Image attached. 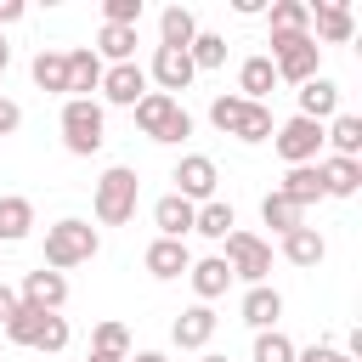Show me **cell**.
I'll use <instances>...</instances> for the list:
<instances>
[{
	"label": "cell",
	"mask_w": 362,
	"mask_h": 362,
	"mask_svg": "<svg viewBox=\"0 0 362 362\" xmlns=\"http://www.w3.org/2000/svg\"><path fill=\"white\" fill-rule=\"evenodd\" d=\"M102 141H107V113H102V102H96V96H68V102H62V147H68L74 158H90V153H102Z\"/></svg>",
	"instance_id": "cell-1"
},
{
	"label": "cell",
	"mask_w": 362,
	"mask_h": 362,
	"mask_svg": "<svg viewBox=\"0 0 362 362\" xmlns=\"http://www.w3.org/2000/svg\"><path fill=\"white\" fill-rule=\"evenodd\" d=\"M96 249H102V238H96V226H90V221L62 215L57 226H45V266H51V272L85 266V260H96Z\"/></svg>",
	"instance_id": "cell-2"
},
{
	"label": "cell",
	"mask_w": 362,
	"mask_h": 362,
	"mask_svg": "<svg viewBox=\"0 0 362 362\" xmlns=\"http://www.w3.org/2000/svg\"><path fill=\"white\" fill-rule=\"evenodd\" d=\"M136 198H141L136 170H130V164H113V170H102L90 209H96V221H102V226H124V221L136 215Z\"/></svg>",
	"instance_id": "cell-3"
},
{
	"label": "cell",
	"mask_w": 362,
	"mask_h": 362,
	"mask_svg": "<svg viewBox=\"0 0 362 362\" xmlns=\"http://www.w3.org/2000/svg\"><path fill=\"white\" fill-rule=\"evenodd\" d=\"M272 68H277V79L305 85V79H317V68H322V45H317L311 34H272Z\"/></svg>",
	"instance_id": "cell-4"
},
{
	"label": "cell",
	"mask_w": 362,
	"mask_h": 362,
	"mask_svg": "<svg viewBox=\"0 0 362 362\" xmlns=\"http://www.w3.org/2000/svg\"><path fill=\"white\" fill-rule=\"evenodd\" d=\"M221 260H226V272H232V277H243V283L255 288V283H266V272H272V243H266L260 232L232 226V232H226V255H221Z\"/></svg>",
	"instance_id": "cell-5"
},
{
	"label": "cell",
	"mask_w": 362,
	"mask_h": 362,
	"mask_svg": "<svg viewBox=\"0 0 362 362\" xmlns=\"http://www.w3.org/2000/svg\"><path fill=\"white\" fill-rule=\"evenodd\" d=\"M272 141H277V153H283V164L294 170V164H317V153H322V124H311V119H283L277 130H272Z\"/></svg>",
	"instance_id": "cell-6"
},
{
	"label": "cell",
	"mask_w": 362,
	"mask_h": 362,
	"mask_svg": "<svg viewBox=\"0 0 362 362\" xmlns=\"http://www.w3.org/2000/svg\"><path fill=\"white\" fill-rule=\"evenodd\" d=\"M175 198H187V204H209L215 198V181H221V170H215V158L209 153H187L181 164H175Z\"/></svg>",
	"instance_id": "cell-7"
},
{
	"label": "cell",
	"mask_w": 362,
	"mask_h": 362,
	"mask_svg": "<svg viewBox=\"0 0 362 362\" xmlns=\"http://www.w3.org/2000/svg\"><path fill=\"white\" fill-rule=\"evenodd\" d=\"M102 102H113V107H136L141 96H147V68L141 62H113V68H102Z\"/></svg>",
	"instance_id": "cell-8"
},
{
	"label": "cell",
	"mask_w": 362,
	"mask_h": 362,
	"mask_svg": "<svg viewBox=\"0 0 362 362\" xmlns=\"http://www.w3.org/2000/svg\"><path fill=\"white\" fill-rule=\"evenodd\" d=\"M192 74H198V68H192V57H187V51H170V45H158V51H153V62H147V79H153L164 96L187 90V85H192Z\"/></svg>",
	"instance_id": "cell-9"
},
{
	"label": "cell",
	"mask_w": 362,
	"mask_h": 362,
	"mask_svg": "<svg viewBox=\"0 0 362 362\" xmlns=\"http://www.w3.org/2000/svg\"><path fill=\"white\" fill-rule=\"evenodd\" d=\"M17 300H23V305H34V311H62V300H68V277H62V272H51V266H40V272H28V277H23Z\"/></svg>",
	"instance_id": "cell-10"
},
{
	"label": "cell",
	"mask_w": 362,
	"mask_h": 362,
	"mask_svg": "<svg viewBox=\"0 0 362 362\" xmlns=\"http://www.w3.org/2000/svg\"><path fill=\"white\" fill-rule=\"evenodd\" d=\"M215 328H221V317H215V305H187L175 322H170V339L181 345V351H204L209 339H215Z\"/></svg>",
	"instance_id": "cell-11"
},
{
	"label": "cell",
	"mask_w": 362,
	"mask_h": 362,
	"mask_svg": "<svg viewBox=\"0 0 362 362\" xmlns=\"http://www.w3.org/2000/svg\"><path fill=\"white\" fill-rule=\"evenodd\" d=\"M356 34V17H351V6H339V0H322V6H311V40L317 45H345Z\"/></svg>",
	"instance_id": "cell-12"
},
{
	"label": "cell",
	"mask_w": 362,
	"mask_h": 362,
	"mask_svg": "<svg viewBox=\"0 0 362 362\" xmlns=\"http://www.w3.org/2000/svg\"><path fill=\"white\" fill-rule=\"evenodd\" d=\"M187 277H192V294H198V305H215V300L232 288V272H226V260H221V255H204V260H192V266H187Z\"/></svg>",
	"instance_id": "cell-13"
},
{
	"label": "cell",
	"mask_w": 362,
	"mask_h": 362,
	"mask_svg": "<svg viewBox=\"0 0 362 362\" xmlns=\"http://www.w3.org/2000/svg\"><path fill=\"white\" fill-rule=\"evenodd\" d=\"M238 317H243V322H249L255 334H266V328H277V317H283V294H277L272 283H255V288L243 294Z\"/></svg>",
	"instance_id": "cell-14"
},
{
	"label": "cell",
	"mask_w": 362,
	"mask_h": 362,
	"mask_svg": "<svg viewBox=\"0 0 362 362\" xmlns=\"http://www.w3.org/2000/svg\"><path fill=\"white\" fill-rule=\"evenodd\" d=\"M334 113H339V85H334L328 74L305 79V85H300V119L322 124V119H334Z\"/></svg>",
	"instance_id": "cell-15"
},
{
	"label": "cell",
	"mask_w": 362,
	"mask_h": 362,
	"mask_svg": "<svg viewBox=\"0 0 362 362\" xmlns=\"http://www.w3.org/2000/svg\"><path fill=\"white\" fill-rule=\"evenodd\" d=\"M130 113H136V130L158 141V136L170 130V119L181 113V102H175V96H164V90H147V96H141V102H136Z\"/></svg>",
	"instance_id": "cell-16"
},
{
	"label": "cell",
	"mask_w": 362,
	"mask_h": 362,
	"mask_svg": "<svg viewBox=\"0 0 362 362\" xmlns=\"http://www.w3.org/2000/svg\"><path fill=\"white\" fill-rule=\"evenodd\" d=\"M322 198H356L362 192V158H322Z\"/></svg>",
	"instance_id": "cell-17"
},
{
	"label": "cell",
	"mask_w": 362,
	"mask_h": 362,
	"mask_svg": "<svg viewBox=\"0 0 362 362\" xmlns=\"http://www.w3.org/2000/svg\"><path fill=\"white\" fill-rule=\"evenodd\" d=\"M192 215H198V204H187V198H175V192H164V198L153 204V226H158V238H175V243H187Z\"/></svg>",
	"instance_id": "cell-18"
},
{
	"label": "cell",
	"mask_w": 362,
	"mask_h": 362,
	"mask_svg": "<svg viewBox=\"0 0 362 362\" xmlns=\"http://www.w3.org/2000/svg\"><path fill=\"white\" fill-rule=\"evenodd\" d=\"M141 266H147L158 283H170V277H181V272L192 266V255H187V243H175V238H153L147 255H141Z\"/></svg>",
	"instance_id": "cell-19"
},
{
	"label": "cell",
	"mask_w": 362,
	"mask_h": 362,
	"mask_svg": "<svg viewBox=\"0 0 362 362\" xmlns=\"http://www.w3.org/2000/svg\"><path fill=\"white\" fill-rule=\"evenodd\" d=\"M102 85V57L90 45H74L68 51V96H90Z\"/></svg>",
	"instance_id": "cell-20"
},
{
	"label": "cell",
	"mask_w": 362,
	"mask_h": 362,
	"mask_svg": "<svg viewBox=\"0 0 362 362\" xmlns=\"http://www.w3.org/2000/svg\"><path fill=\"white\" fill-rule=\"evenodd\" d=\"M272 85H277L272 57H243V68H238V96H243V102H266Z\"/></svg>",
	"instance_id": "cell-21"
},
{
	"label": "cell",
	"mask_w": 362,
	"mask_h": 362,
	"mask_svg": "<svg viewBox=\"0 0 362 362\" xmlns=\"http://www.w3.org/2000/svg\"><path fill=\"white\" fill-rule=\"evenodd\" d=\"M232 226H238V209H232L226 198H209V204H198V215H192V232L209 238V243H226Z\"/></svg>",
	"instance_id": "cell-22"
},
{
	"label": "cell",
	"mask_w": 362,
	"mask_h": 362,
	"mask_svg": "<svg viewBox=\"0 0 362 362\" xmlns=\"http://www.w3.org/2000/svg\"><path fill=\"white\" fill-rule=\"evenodd\" d=\"M322 255H328V243H322L317 226H294V232H283V260H288V266H322Z\"/></svg>",
	"instance_id": "cell-23"
},
{
	"label": "cell",
	"mask_w": 362,
	"mask_h": 362,
	"mask_svg": "<svg viewBox=\"0 0 362 362\" xmlns=\"http://www.w3.org/2000/svg\"><path fill=\"white\" fill-rule=\"evenodd\" d=\"M28 232H34V204L17 198V192H6L0 198V243H23Z\"/></svg>",
	"instance_id": "cell-24"
},
{
	"label": "cell",
	"mask_w": 362,
	"mask_h": 362,
	"mask_svg": "<svg viewBox=\"0 0 362 362\" xmlns=\"http://www.w3.org/2000/svg\"><path fill=\"white\" fill-rule=\"evenodd\" d=\"M192 34H198V17H192V6H170V11L158 17V45H170V51H187V45H192Z\"/></svg>",
	"instance_id": "cell-25"
},
{
	"label": "cell",
	"mask_w": 362,
	"mask_h": 362,
	"mask_svg": "<svg viewBox=\"0 0 362 362\" xmlns=\"http://www.w3.org/2000/svg\"><path fill=\"white\" fill-rule=\"evenodd\" d=\"M34 85L68 102V51H40L34 57Z\"/></svg>",
	"instance_id": "cell-26"
},
{
	"label": "cell",
	"mask_w": 362,
	"mask_h": 362,
	"mask_svg": "<svg viewBox=\"0 0 362 362\" xmlns=\"http://www.w3.org/2000/svg\"><path fill=\"white\" fill-rule=\"evenodd\" d=\"M322 141L334 147V158H356L362 153V119L356 113H334V124L322 130Z\"/></svg>",
	"instance_id": "cell-27"
},
{
	"label": "cell",
	"mask_w": 362,
	"mask_h": 362,
	"mask_svg": "<svg viewBox=\"0 0 362 362\" xmlns=\"http://www.w3.org/2000/svg\"><path fill=\"white\" fill-rule=\"evenodd\" d=\"M277 192H283L288 204H300V209H305V204H317V198H322V175H317V164H294V170L283 175V187H277Z\"/></svg>",
	"instance_id": "cell-28"
},
{
	"label": "cell",
	"mask_w": 362,
	"mask_h": 362,
	"mask_svg": "<svg viewBox=\"0 0 362 362\" xmlns=\"http://www.w3.org/2000/svg\"><path fill=\"white\" fill-rule=\"evenodd\" d=\"M96 57H107V62H136V28H119V23H102V34H96V45H90Z\"/></svg>",
	"instance_id": "cell-29"
},
{
	"label": "cell",
	"mask_w": 362,
	"mask_h": 362,
	"mask_svg": "<svg viewBox=\"0 0 362 362\" xmlns=\"http://www.w3.org/2000/svg\"><path fill=\"white\" fill-rule=\"evenodd\" d=\"M260 221H266V226H272V232L283 238V232L305 226V209H300V204H288L283 192H266V198H260Z\"/></svg>",
	"instance_id": "cell-30"
},
{
	"label": "cell",
	"mask_w": 362,
	"mask_h": 362,
	"mask_svg": "<svg viewBox=\"0 0 362 362\" xmlns=\"http://www.w3.org/2000/svg\"><path fill=\"white\" fill-rule=\"evenodd\" d=\"M272 34H311V6L305 0H272Z\"/></svg>",
	"instance_id": "cell-31"
},
{
	"label": "cell",
	"mask_w": 362,
	"mask_h": 362,
	"mask_svg": "<svg viewBox=\"0 0 362 362\" xmlns=\"http://www.w3.org/2000/svg\"><path fill=\"white\" fill-rule=\"evenodd\" d=\"M90 351H96V356H113V362H124V356H130V328H124V322H96V334H90Z\"/></svg>",
	"instance_id": "cell-32"
},
{
	"label": "cell",
	"mask_w": 362,
	"mask_h": 362,
	"mask_svg": "<svg viewBox=\"0 0 362 362\" xmlns=\"http://www.w3.org/2000/svg\"><path fill=\"white\" fill-rule=\"evenodd\" d=\"M45 317H51V311H34V305H17V317L6 322V339H11V345H28V351H34V339H40V328H45Z\"/></svg>",
	"instance_id": "cell-33"
},
{
	"label": "cell",
	"mask_w": 362,
	"mask_h": 362,
	"mask_svg": "<svg viewBox=\"0 0 362 362\" xmlns=\"http://www.w3.org/2000/svg\"><path fill=\"white\" fill-rule=\"evenodd\" d=\"M187 57H192V68H221V62H226V40L209 34V28H198L192 45H187Z\"/></svg>",
	"instance_id": "cell-34"
},
{
	"label": "cell",
	"mask_w": 362,
	"mask_h": 362,
	"mask_svg": "<svg viewBox=\"0 0 362 362\" xmlns=\"http://www.w3.org/2000/svg\"><path fill=\"white\" fill-rule=\"evenodd\" d=\"M243 113H249V102H243V96H215V102H209V124H215L221 136H238Z\"/></svg>",
	"instance_id": "cell-35"
},
{
	"label": "cell",
	"mask_w": 362,
	"mask_h": 362,
	"mask_svg": "<svg viewBox=\"0 0 362 362\" xmlns=\"http://www.w3.org/2000/svg\"><path fill=\"white\" fill-rule=\"evenodd\" d=\"M255 362H294V339H288L283 328L255 334Z\"/></svg>",
	"instance_id": "cell-36"
},
{
	"label": "cell",
	"mask_w": 362,
	"mask_h": 362,
	"mask_svg": "<svg viewBox=\"0 0 362 362\" xmlns=\"http://www.w3.org/2000/svg\"><path fill=\"white\" fill-rule=\"evenodd\" d=\"M272 107L266 102H249V113H243V124H238V141H272Z\"/></svg>",
	"instance_id": "cell-37"
},
{
	"label": "cell",
	"mask_w": 362,
	"mask_h": 362,
	"mask_svg": "<svg viewBox=\"0 0 362 362\" xmlns=\"http://www.w3.org/2000/svg\"><path fill=\"white\" fill-rule=\"evenodd\" d=\"M68 339H74V334H68V317H57V311H51V317H45V328H40V339H34V351H45V356H51V351H68Z\"/></svg>",
	"instance_id": "cell-38"
},
{
	"label": "cell",
	"mask_w": 362,
	"mask_h": 362,
	"mask_svg": "<svg viewBox=\"0 0 362 362\" xmlns=\"http://www.w3.org/2000/svg\"><path fill=\"white\" fill-rule=\"evenodd\" d=\"M141 11H147L141 0H107V6H102V23H119V28H136V23H141Z\"/></svg>",
	"instance_id": "cell-39"
},
{
	"label": "cell",
	"mask_w": 362,
	"mask_h": 362,
	"mask_svg": "<svg viewBox=\"0 0 362 362\" xmlns=\"http://www.w3.org/2000/svg\"><path fill=\"white\" fill-rule=\"evenodd\" d=\"M187 136H192V113H187V107H181V113H175V119H170V130H164V136H158V141H170V147H175V141H187Z\"/></svg>",
	"instance_id": "cell-40"
},
{
	"label": "cell",
	"mask_w": 362,
	"mask_h": 362,
	"mask_svg": "<svg viewBox=\"0 0 362 362\" xmlns=\"http://www.w3.org/2000/svg\"><path fill=\"white\" fill-rule=\"evenodd\" d=\"M17 124H23V107H17L11 96H0V136H11Z\"/></svg>",
	"instance_id": "cell-41"
},
{
	"label": "cell",
	"mask_w": 362,
	"mask_h": 362,
	"mask_svg": "<svg viewBox=\"0 0 362 362\" xmlns=\"http://www.w3.org/2000/svg\"><path fill=\"white\" fill-rule=\"evenodd\" d=\"M17 305H23V300H17V288H11V283H0V328L17 317Z\"/></svg>",
	"instance_id": "cell-42"
},
{
	"label": "cell",
	"mask_w": 362,
	"mask_h": 362,
	"mask_svg": "<svg viewBox=\"0 0 362 362\" xmlns=\"http://www.w3.org/2000/svg\"><path fill=\"white\" fill-rule=\"evenodd\" d=\"M23 17V0H0V23H17Z\"/></svg>",
	"instance_id": "cell-43"
},
{
	"label": "cell",
	"mask_w": 362,
	"mask_h": 362,
	"mask_svg": "<svg viewBox=\"0 0 362 362\" xmlns=\"http://www.w3.org/2000/svg\"><path fill=\"white\" fill-rule=\"evenodd\" d=\"M124 362H170L164 351H136V356H124Z\"/></svg>",
	"instance_id": "cell-44"
},
{
	"label": "cell",
	"mask_w": 362,
	"mask_h": 362,
	"mask_svg": "<svg viewBox=\"0 0 362 362\" xmlns=\"http://www.w3.org/2000/svg\"><path fill=\"white\" fill-rule=\"evenodd\" d=\"M322 362H356V356H345V351H334V345H328V356H322Z\"/></svg>",
	"instance_id": "cell-45"
},
{
	"label": "cell",
	"mask_w": 362,
	"mask_h": 362,
	"mask_svg": "<svg viewBox=\"0 0 362 362\" xmlns=\"http://www.w3.org/2000/svg\"><path fill=\"white\" fill-rule=\"evenodd\" d=\"M6 62H11V45H6V40H0V74H6Z\"/></svg>",
	"instance_id": "cell-46"
},
{
	"label": "cell",
	"mask_w": 362,
	"mask_h": 362,
	"mask_svg": "<svg viewBox=\"0 0 362 362\" xmlns=\"http://www.w3.org/2000/svg\"><path fill=\"white\" fill-rule=\"evenodd\" d=\"M198 362H226V356H215V351H204V356H198Z\"/></svg>",
	"instance_id": "cell-47"
},
{
	"label": "cell",
	"mask_w": 362,
	"mask_h": 362,
	"mask_svg": "<svg viewBox=\"0 0 362 362\" xmlns=\"http://www.w3.org/2000/svg\"><path fill=\"white\" fill-rule=\"evenodd\" d=\"M85 362H113V356H96V351H90V356H85Z\"/></svg>",
	"instance_id": "cell-48"
}]
</instances>
